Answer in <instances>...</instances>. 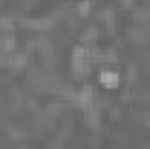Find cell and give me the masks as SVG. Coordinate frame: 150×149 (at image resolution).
<instances>
[{
    "mask_svg": "<svg viewBox=\"0 0 150 149\" xmlns=\"http://www.w3.org/2000/svg\"><path fill=\"white\" fill-rule=\"evenodd\" d=\"M101 82L105 86H108V88H113V86H117L119 79H117V75L113 74V72H103L101 74Z\"/></svg>",
    "mask_w": 150,
    "mask_h": 149,
    "instance_id": "1",
    "label": "cell"
},
{
    "mask_svg": "<svg viewBox=\"0 0 150 149\" xmlns=\"http://www.w3.org/2000/svg\"><path fill=\"white\" fill-rule=\"evenodd\" d=\"M89 7H91V4H89V2H84V4L80 5V14H86Z\"/></svg>",
    "mask_w": 150,
    "mask_h": 149,
    "instance_id": "3",
    "label": "cell"
},
{
    "mask_svg": "<svg viewBox=\"0 0 150 149\" xmlns=\"http://www.w3.org/2000/svg\"><path fill=\"white\" fill-rule=\"evenodd\" d=\"M79 104H80L82 107H91V104H93V91H91V90L82 91V93H80V98H79Z\"/></svg>",
    "mask_w": 150,
    "mask_h": 149,
    "instance_id": "2",
    "label": "cell"
}]
</instances>
